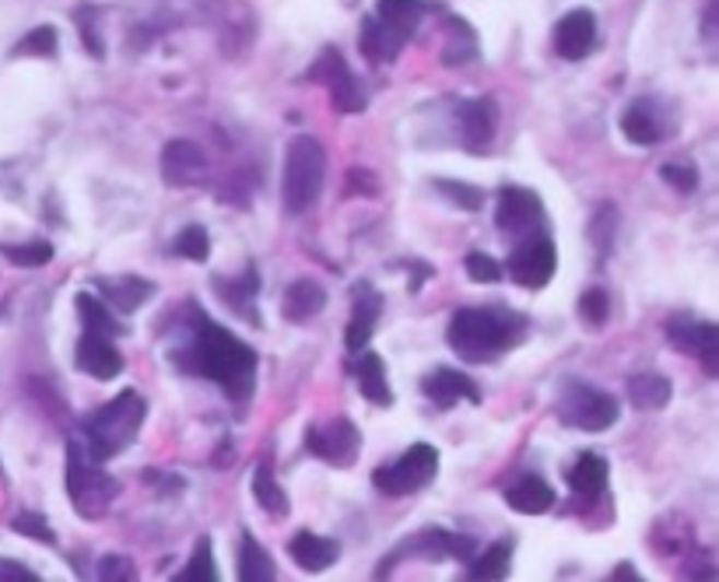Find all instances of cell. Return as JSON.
Wrapping results in <instances>:
<instances>
[{
	"instance_id": "obj_32",
	"label": "cell",
	"mask_w": 719,
	"mask_h": 582,
	"mask_svg": "<svg viewBox=\"0 0 719 582\" xmlns=\"http://www.w3.org/2000/svg\"><path fill=\"white\" fill-rule=\"evenodd\" d=\"M0 253H4L14 268H46V263L54 260V246L36 239V242H22V246H0Z\"/></svg>"
},
{
	"instance_id": "obj_25",
	"label": "cell",
	"mask_w": 719,
	"mask_h": 582,
	"mask_svg": "<svg viewBox=\"0 0 719 582\" xmlns=\"http://www.w3.org/2000/svg\"><path fill=\"white\" fill-rule=\"evenodd\" d=\"M355 379L362 387V396L376 407H390L393 404V393H390V382H387V365H382L379 355H362V361L355 365Z\"/></svg>"
},
{
	"instance_id": "obj_13",
	"label": "cell",
	"mask_w": 719,
	"mask_h": 582,
	"mask_svg": "<svg viewBox=\"0 0 719 582\" xmlns=\"http://www.w3.org/2000/svg\"><path fill=\"white\" fill-rule=\"evenodd\" d=\"M379 312H382V298L373 285H355L351 292V323H347V334H344V344L347 352H362L365 344H369L373 330L379 323Z\"/></svg>"
},
{
	"instance_id": "obj_10",
	"label": "cell",
	"mask_w": 719,
	"mask_h": 582,
	"mask_svg": "<svg viewBox=\"0 0 719 582\" xmlns=\"http://www.w3.org/2000/svg\"><path fill=\"white\" fill-rule=\"evenodd\" d=\"M306 446L320 460L333 463V467H347V463H355V456H358L362 436H358V428L351 425L347 418H338V421H330V425L309 428Z\"/></svg>"
},
{
	"instance_id": "obj_1",
	"label": "cell",
	"mask_w": 719,
	"mask_h": 582,
	"mask_svg": "<svg viewBox=\"0 0 719 582\" xmlns=\"http://www.w3.org/2000/svg\"><path fill=\"white\" fill-rule=\"evenodd\" d=\"M182 369L219 382L232 401L246 404L257 382V352L232 330L211 323L204 312H193V337L182 355Z\"/></svg>"
},
{
	"instance_id": "obj_9",
	"label": "cell",
	"mask_w": 719,
	"mask_h": 582,
	"mask_svg": "<svg viewBox=\"0 0 719 582\" xmlns=\"http://www.w3.org/2000/svg\"><path fill=\"white\" fill-rule=\"evenodd\" d=\"M309 78L320 81V85L330 92V103L338 112H362L365 109V92L358 85V78L351 74L347 60L341 57V49L327 46L320 54V60L313 63Z\"/></svg>"
},
{
	"instance_id": "obj_15",
	"label": "cell",
	"mask_w": 719,
	"mask_h": 582,
	"mask_svg": "<svg viewBox=\"0 0 719 582\" xmlns=\"http://www.w3.org/2000/svg\"><path fill=\"white\" fill-rule=\"evenodd\" d=\"M593 46H597V19H593L587 8L568 11L565 19L558 22V28H555V49H558V57H565V60H582V57L593 54Z\"/></svg>"
},
{
	"instance_id": "obj_42",
	"label": "cell",
	"mask_w": 719,
	"mask_h": 582,
	"mask_svg": "<svg viewBox=\"0 0 719 582\" xmlns=\"http://www.w3.org/2000/svg\"><path fill=\"white\" fill-rule=\"evenodd\" d=\"M0 582H39V575L32 572V569H25L22 561L0 558Z\"/></svg>"
},
{
	"instance_id": "obj_26",
	"label": "cell",
	"mask_w": 719,
	"mask_h": 582,
	"mask_svg": "<svg viewBox=\"0 0 719 582\" xmlns=\"http://www.w3.org/2000/svg\"><path fill=\"white\" fill-rule=\"evenodd\" d=\"M568 485L582 498H597L608 488V460L597 453H579L576 467L568 471Z\"/></svg>"
},
{
	"instance_id": "obj_12",
	"label": "cell",
	"mask_w": 719,
	"mask_h": 582,
	"mask_svg": "<svg viewBox=\"0 0 719 582\" xmlns=\"http://www.w3.org/2000/svg\"><path fill=\"white\" fill-rule=\"evenodd\" d=\"M558 268V253L547 239H533L509 257V274L523 288H544Z\"/></svg>"
},
{
	"instance_id": "obj_33",
	"label": "cell",
	"mask_w": 719,
	"mask_h": 582,
	"mask_svg": "<svg viewBox=\"0 0 719 582\" xmlns=\"http://www.w3.org/2000/svg\"><path fill=\"white\" fill-rule=\"evenodd\" d=\"M173 253H176V257H182V260L204 263V260H208V253H211V239H208V231L200 228V225L182 228L179 236H176V242H173Z\"/></svg>"
},
{
	"instance_id": "obj_35",
	"label": "cell",
	"mask_w": 719,
	"mask_h": 582,
	"mask_svg": "<svg viewBox=\"0 0 719 582\" xmlns=\"http://www.w3.org/2000/svg\"><path fill=\"white\" fill-rule=\"evenodd\" d=\"M54 54H57V28L54 25L32 28L28 36L14 46V57H54Z\"/></svg>"
},
{
	"instance_id": "obj_16",
	"label": "cell",
	"mask_w": 719,
	"mask_h": 582,
	"mask_svg": "<svg viewBox=\"0 0 719 582\" xmlns=\"http://www.w3.org/2000/svg\"><path fill=\"white\" fill-rule=\"evenodd\" d=\"M204 152L190 141H169L162 147V176L169 187H193L204 179Z\"/></svg>"
},
{
	"instance_id": "obj_3",
	"label": "cell",
	"mask_w": 719,
	"mask_h": 582,
	"mask_svg": "<svg viewBox=\"0 0 719 582\" xmlns=\"http://www.w3.org/2000/svg\"><path fill=\"white\" fill-rule=\"evenodd\" d=\"M144 414H148V404L141 393L133 390H123L116 401H109L106 407L92 411L85 418V453L95 460V463H106L113 460L116 453H123V449L138 439V431L144 425Z\"/></svg>"
},
{
	"instance_id": "obj_30",
	"label": "cell",
	"mask_w": 719,
	"mask_h": 582,
	"mask_svg": "<svg viewBox=\"0 0 719 582\" xmlns=\"http://www.w3.org/2000/svg\"><path fill=\"white\" fill-rule=\"evenodd\" d=\"M622 134H625L632 144H639V147H649V144L660 141V127H657V120H653V112L646 109V103H635V106L625 109V116H622Z\"/></svg>"
},
{
	"instance_id": "obj_18",
	"label": "cell",
	"mask_w": 719,
	"mask_h": 582,
	"mask_svg": "<svg viewBox=\"0 0 719 582\" xmlns=\"http://www.w3.org/2000/svg\"><path fill=\"white\" fill-rule=\"evenodd\" d=\"M671 341L681 347V352L702 358L709 376H716V369H719V330L712 323H671Z\"/></svg>"
},
{
	"instance_id": "obj_14",
	"label": "cell",
	"mask_w": 719,
	"mask_h": 582,
	"mask_svg": "<svg viewBox=\"0 0 719 582\" xmlns=\"http://www.w3.org/2000/svg\"><path fill=\"white\" fill-rule=\"evenodd\" d=\"M74 355H78V369L92 379H116L123 372V355L116 352L113 337H106V334H92V330H85Z\"/></svg>"
},
{
	"instance_id": "obj_8",
	"label": "cell",
	"mask_w": 719,
	"mask_h": 582,
	"mask_svg": "<svg viewBox=\"0 0 719 582\" xmlns=\"http://www.w3.org/2000/svg\"><path fill=\"white\" fill-rule=\"evenodd\" d=\"M436 474H439V453L428 442H417L393 463V467H379L373 480L382 495L400 498V495H414L428 488Z\"/></svg>"
},
{
	"instance_id": "obj_21",
	"label": "cell",
	"mask_w": 719,
	"mask_h": 582,
	"mask_svg": "<svg viewBox=\"0 0 719 582\" xmlns=\"http://www.w3.org/2000/svg\"><path fill=\"white\" fill-rule=\"evenodd\" d=\"M323 306H327V292L316 285V281H295V285L284 292L281 312L288 323H309L313 316H320Z\"/></svg>"
},
{
	"instance_id": "obj_24",
	"label": "cell",
	"mask_w": 719,
	"mask_h": 582,
	"mask_svg": "<svg viewBox=\"0 0 719 582\" xmlns=\"http://www.w3.org/2000/svg\"><path fill=\"white\" fill-rule=\"evenodd\" d=\"M671 396H674L671 379L660 372H639L628 379V401L639 411H660L671 404Z\"/></svg>"
},
{
	"instance_id": "obj_44",
	"label": "cell",
	"mask_w": 719,
	"mask_h": 582,
	"mask_svg": "<svg viewBox=\"0 0 719 582\" xmlns=\"http://www.w3.org/2000/svg\"><path fill=\"white\" fill-rule=\"evenodd\" d=\"M614 579H639V572L632 569V565H617V572H614Z\"/></svg>"
},
{
	"instance_id": "obj_31",
	"label": "cell",
	"mask_w": 719,
	"mask_h": 582,
	"mask_svg": "<svg viewBox=\"0 0 719 582\" xmlns=\"http://www.w3.org/2000/svg\"><path fill=\"white\" fill-rule=\"evenodd\" d=\"M509 561H512V544L502 541L495 547H488L471 569H467V579H478V582H488V579H506L509 575Z\"/></svg>"
},
{
	"instance_id": "obj_17",
	"label": "cell",
	"mask_w": 719,
	"mask_h": 582,
	"mask_svg": "<svg viewBox=\"0 0 719 582\" xmlns=\"http://www.w3.org/2000/svg\"><path fill=\"white\" fill-rule=\"evenodd\" d=\"M422 390L425 396L436 407H453L457 401H467V404H481V390L471 376H463L457 369H436L422 379Z\"/></svg>"
},
{
	"instance_id": "obj_41",
	"label": "cell",
	"mask_w": 719,
	"mask_h": 582,
	"mask_svg": "<svg viewBox=\"0 0 719 582\" xmlns=\"http://www.w3.org/2000/svg\"><path fill=\"white\" fill-rule=\"evenodd\" d=\"M133 575H138V572H133V565L127 558L109 555V558L98 561V579H133Z\"/></svg>"
},
{
	"instance_id": "obj_20",
	"label": "cell",
	"mask_w": 719,
	"mask_h": 582,
	"mask_svg": "<svg viewBox=\"0 0 719 582\" xmlns=\"http://www.w3.org/2000/svg\"><path fill=\"white\" fill-rule=\"evenodd\" d=\"M288 555H292V561L298 565V569H306V572H327L333 561L341 558V547H338V541H330V537H316V534H309V530H303V534H295L292 541H288Z\"/></svg>"
},
{
	"instance_id": "obj_11",
	"label": "cell",
	"mask_w": 719,
	"mask_h": 582,
	"mask_svg": "<svg viewBox=\"0 0 719 582\" xmlns=\"http://www.w3.org/2000/svg\"><path fill=\"white\" fill-rule=\"evenodd\" d=\"M544 218V207H541V197L533 190L523 187H502L498 193V207H495V222L502 231L509 236H523V231L538 228Z\"/></svg>"
},
{
	"instance_id": "obj_22",
	"label": "cell",
	"mask_w": 719,
	"mask_h": 582,
	"mask_svg": "<svg viewBox=\"0 0 719 582\" xmlns=\"http://www.w3.org/2000/svg\"><path fill=\"white\" fill-rule=\"evenodd\" d=\"M506 502L509 509L523 512V515H541L547 512L551 506H555V491H551V485L544 477H520L516 485L506 491Z\"/></svg>"
},
{
	"instance_id": "obj_19",
	"label": "cell",
	"mask_w": 719,
	"mask_h": 582,
	"mask_svg": "<svg viewBox=\"0 0 719 582\" xmlns=\"http://www.w3.org/2000/svg\"><path fill=\"white\" fill-rule=\"evenodd\" d=\"M460 138L471 152H484L495 138V103L492 98H474V103H463L460 112Z\"/></svg>"
},
{
	"instance_id": "obj_36",
	"label": "cell",
	"mask_w": 719,
	"mask_h": 582,
	"mask_svg": "<svg viewBox=\"0 0 719 582\" xmlns=\"http://www.w3.org/2000/svg\"><path fill=\"white\" fill-rule=\"evenodd\" d=\"M432 187H436L439 193H446L449 201H453V207H460V211H481V204H484V193H481L478 187H467V182L436 179Z\"/></svg>"
},
{
	"instance_id": "obj_40",
	"label": "cell",
	"mask_w": 719,
	"mask_h": 582,
	"mask_svg": "<svg viewBox=\"0 0 719 582\" xmlns=\"http://www.w3.org/2000/svg\"><path fill=\"white\" fill-rule=\"evenodd\" d=\"M660 176H663V182H671V187L681 193H692L698 187V173L692 169V165H663Z\"/></svg>"
},
{
	"instance_id": "obj_43",
	"label": "cell",
	"mask_w": 719,
	"mask_h": 582,
	"mask_svg": "<svg viewBox=\"0 0 719 582\" xmlns=\"http://www.w3.org/2000/svg\"><path fill=\"white\" fill-rule=\"evenodd\" d=\"M92 19H95V11H78V25H81V32H85V46H89V54H92V57H103V43L95 39V25H92Z\"/></svg>"
},
{
	"instance_id": "obj_6",
	"label": "cell",
	"mask_w": 719,
	"mask_h": 582,
	"mask_svg": "<svg viewBox=\"0 0 719 582\" xmlns=\"http://www.w3.org/2000/svg\"><path fill=\"white\" fill-rule=\"evenodd\" d=\"M98 467H103V463H95L78 439L67 442V495H71V502L78 506V512L85 515V520L106 515L113 498L120 495V485Z\"/></svg>"
},
{
	"instance_id": "obj_29",
	"label": "cell",
	"mask_w": 719,
	"mask_h": 582,
	"mask_svg": "<svg viewBox=\"0 0 719 582\" xmlns=\"http://www.w3.org/2000/svg\"><path fill=\"white\" fill-rule=\"evenodd\" d=\"M254 495H257V502H260L267 512L278 515V520H281L284 512H288V495L281 491L271 460H260V467H257V474H254Z\"/></svg>"
},
{
	"instance_id": "obj_23",
	"label": "cell",
	"mask_w": 719,
	"mask_h": 582,
	"mask_svg": "<svg viewBox=\"0 0 719 582\" xmlns=\"http://www.w3.org/2000/svg\"><path fill=\"white\" fill-rule=\"evenodd\" d=\"M98 292H103V298H109V302L120 309V312H133L141 309L148 298L155 295V285L144 277H113V281H98Z\"/></svg>"
},
{
	"instance_id": "obj_27",
	"label": "cell",
	"mask_w": 719,
	"mask_h": 582,
	"mask_svg": "<svg viewBox=\"0 0 719 582\" xmlns=\"http://www.w3.org/2000/svg\"><path fill=\"white\" fill-rule=\"evenodd\" d=\"M243 582H271L278 572H274V558L263 551L260 541L254 534H243V544H239V572H236Z\"/></svg>"
},
{
	"instance_id": "obj_38",
	"label": "cell",
	"mask_w": 719,
	"mask_h": 582,
	"mask_svg": "<svg viewBox=\"0 0 719 582\" xmlns=\"http://www.w3.org/2000/svg\"><path fill=\"white\" fill-rule=\"evenodd\" d=\"M579 312L582 320H587V326H604L608 323V312H611V302H608V292L604 288H590L587 295L579 298Z\"/></svg>"
},
{
	"instance_id": "obj_39",
	"label": "cell",
	"mask_w": 719,
	"mask_h": 582,
	"mask_svg": "<svg viewBox=\"0 0 719 582\" xmlns=\"http://www.w3.org/2000/svg\"><path fill=\"white\" fill-rule=\"evenodd\" d=\"M463 268H467V274L478 281V285H495V281L502 277L498 260H492L488 253H471V257L463 260Z\"/></svg>"
},
{
	"instance_id": "obj_2",
	"label": "cell",
	"mask_w": 719,
	"mask_h": 582,
	"mask_svg": "<svg viewBox=\"0 0 719 582\" xmlns=\"http://www.w3.org/2000/svg\"><path fill=\"white\" fill-rule=\"evenodd\" d=\"M527 334V320L509 309H460L449 320L446 341L463 361H495Z\"/></svg>"
},
{
	"instance_id": "obj_34",
	"label": "cell",
	"mask_w": 719,
	"mask_h": 582,
	"mask_svg": "<svg viewBox=\"0 0 719 582\" xmlns=\"http://www.w3.org/2000/svg\"><path fill=\"white\" fill-rule=\"evenodd\" d=\"M179 582H219V569H214V555H211L208 537L197 541V551L187 565V572H179Z\"/></svg>"
},
{
	"instance_id": "obj_28",
	"label": "cell",
	"mask_w": 719,
	"mask_h": 582,
	"mask_svg": "<svg viewBox=\"0 0 719 582\" xmlns=\"http://www.w3.org/2000/svg\"><path fill=\"white\" fill-rule=\"evenodd\" d=\"M74 306H78V312H81V323H85V330H92V334H106V337H123L127 334V326L116 320V316L98 302L95 295H89V292H81L78 298H74Z\"/></svg>"
},
{
	"instance_id": "obj_37",
	"label": "cell",
	"mask_w": 719,
	"mask_h": 582,
	"mask_svg": "<svg viewBox=\"0 0 719 582\" xmlns=\"http://www.w3.org/2000/svg\"><path fill=\"white\" fill-rule=\"evenodd\" d=\"M11 530H19V534H25V537H32V541L57 544L54 526H49L46 515H39V512H19V515L11 520Z\"/></svg>"
},
{
	"instance_id": "obj_7",
	"label": "cell",
	"mask_w": 719,
	"mask_h": 582,
	"mask_svg": "<svg viewBox=\"0 0 719 582\" xmlns=\"http://www.w3.org/2000/svg\"><path fill=\"white\" fill-rule=\"evenodd\" d=\"M558 421L568 428H579V431H608L622 407L611 393L604 390H593L587 382H565L562 393H558V404H555Z\"/></svg>"
},
{
	"instance_id": "obj_5",
	"label": "cell",
	"mask_w": 719,
	"mask_h": 582,
	"mask_svg": "<svg viewBox=\"0 0 719 582\" xmlns=\"http://www.w3.org/2000/svg\"><path fill=\"white\" fill-rule=\"evenodd\" d=\"M422 14H425L422 0H379L376 19H365L362 25V54L373 63L393 60L414 36Z\"/></svg>"
},
{
	"instance_id": "obj_4",
	"label": "cell",
	"mask_w": 719,
	"mask_h": 582,
	"mask_svg": "<svg viewBox=\"0 0 719 582\" xmlns=\"http://www.w3.org/2000/svg\"><path fill=\"white\" fill-rule=\"evenodd\" d=\"M327 179V147L316 138H295L284 155V211L288 214H306L316 201H320Z\"/></svg>"
}]
</instances>
